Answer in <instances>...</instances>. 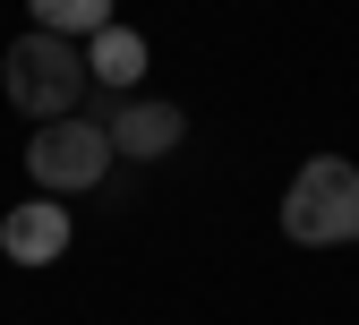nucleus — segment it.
<instances>
[{"mask_svg":"<svg viewBox=\"0 0 359 325\" xmlns=\"http://www.w3.org/2000/svg\"><path fill=\"white\" fill-rule=\"evenodd\" d=\"M0 86H9V103L26 120H69L86 103V86H95V69H86V43L69 34H18L9 43V60H0Z\"/></svg>","mask_w":359,"mask_h":325,"instance_id":"nucleus-1","label":"nucleus"},{"mask_svg":"<svg viewBox=\"0 0 359 325\" xmlns=\"http://www.w3.org/2000/svg\"><path fill=\"white\" fill-rule=\"evenodd\" d=\"M283 231L299 248H342L359 240V163L351 154H308L283 189Z\"/></svg>","mask_w":359,"mask_h":325,"instance_id":"nucleus-2","label":"nucleus"},{"mask_svg":"<svg viewBox=\"0 0 359 325\" xmlns=\"http://www.w3.org/2000/svg\"><path fill=\"white\" fill-rule=\"evenodd\" d=\"M111 171V128L103 120H43L34 146H26V180L43 197H69V189H103Z\"/></svg>","mask_w":359,"mask_h":325,"instance_id":"nucleus-3","label":"nucleus"},{"mask_svg":"<svg viewBox=\"0 0 359 325\" xmlns=\"http://www.w3.org/2000/svg\"><path fill=\"white\" fill-rule=\"evenodd\" d=\"M103 128H111V154H128V163H154V154H171L180 137H189L180 103H154V95H120L103 112Z\"/></svg>","mask_w":359,"mask_h":325,"instance_id":"nucleus-4","label":"nucleus"},{"mask_svg":"<svg viewBox=\"0 0 359 325\" xmlns=\"http://www.w3.org/2000/svg\"><path fill=\"white\" fill-rule=\"evenodd\" d=\"M0 257H9V265H52V257H69V206L60 197L9 206V214H0Z\"/></svg>","mask_w":359,"mask_h":325,"instance_id":"nucleus-5","label":"nucleus"},{"mask_svg":"<svg viewBox=\"0 0 359 325\" xmlns=\"http://www.w3.org/2000/svg\"><path fill=\"white\" fill-rule=\"evenodd\" d=\"M146 60H154V52H146V34H137V26H120V18H111L103 34H86V69H95V86H111V95H128V86L146 77Z\"/></svg>","mask_w":359,"mask_h":325,"instance_id":"nucleus-6","label":"nucleus"},{"mask_svg":"<svg viewBox=\"0 0 359 325\" xmlns=\"http://www.w3.org/2000/svg\"><path fill=\"white\" fill-rule=\"evenodd\" d=\"M26 9H34L43 34H69V43H86V34L111 26V0H26Z\"/></svg>","mask_w":359,"mask_h":325,"instance_id":"nucleus-7","label":"nucleus"}]
</instances>
